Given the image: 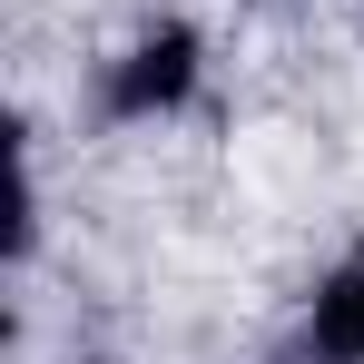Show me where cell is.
I'll return each mask as SVG.
<instances>
[{
    "instance_id": "cell-1",
    "label": "cell",
    "mask_w": 364,
    "mask_h": 364,
    "mask_svg": "<svg viewBox=\"0 0 364 364\" xmlns=\"http://www.w3.org/2000/svg\"><path fill=\"white\" fill-rule=\"evenodd\" d=\"M197 69H207V40H197L187 20H148L119 60H109L99 109H109V119H128V128H138V119H168V109H187V99H197Z\"/></svg>"
},
{
    "instance_id": "cell-2",
    "label": "cell",
    "mask_w": 364,
    "mask_h": 364,
    "mask_svg": "<svg viewBox=\"0 0 364 364\" xmlns=\"http://www.w3.org/2000/svg\"><path fill=\"white\" fill-rule=\"evenodd\" d=\"M296 364H364V256H345L296 325Z\"/></svg>"
}]
</instances>
